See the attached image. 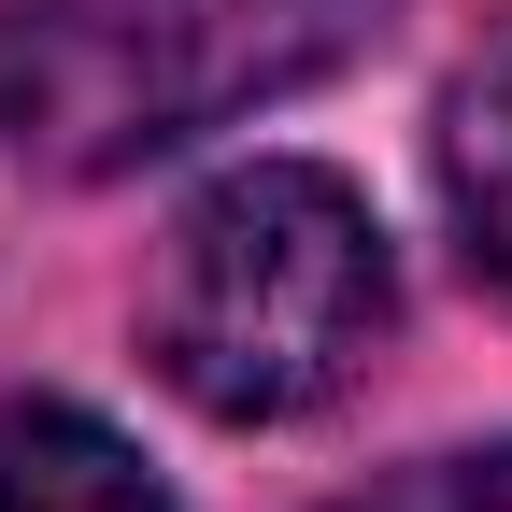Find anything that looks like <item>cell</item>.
<instances>
[{
  "mask_svg": "<svg viewBox=\"0 0 512 512\" xmlns=\"http://www.w3.org/2000/svg\"><path fill=\"white\" fill-rule=\"evenodd\" d=\"M0 512H171L157 470L72 399H0Z\"/></svg>",
  "mask_w": 512,
  "mask_h": 512,
  "instance_id": "obj_2",
  "label": "cell"
},
{
  "mask_svg": "<svg viewBox=\"0 0 512 512\" xmlns=\"http://www.w3.org/2000/svg\"><path fill=\"white\" fill-rule=\"evenodd\" d=\"M384 313H399V271H384L370 200L313 157H256L171 214L143 271V356L214 427H285L370 370Z\"/></svg>",
  "mask_w": 512,
  "mask_h": 512,
  "instance_id": "obj_1",
  "label": "cell"
},
{
  "mask_svg": "<svg viewBox=\"0 0 512 512\" xmlns=\"http://www.w3.org/2000/svg\"><path fill=\"white\" fill-rule=\"evenodd\" d=\"M441 200L470 228V271L512 299V29L441 86Z\"/></svg>",
  "mask_w": 512,
  "mask_h": 512,
  "instance_id": "obj_3",
  "label": "cell"
},
{
  "mask_svg": "<svg viewBox=\"0 0 512 512\" xmlns=\"http://www.w3.org/2000/svg\"><path fill=\"white\" fill-rule=\"evenodd\" d=\"M328 512H512V441H484V456H427V470H384Z\"/></svg>",
  "mask_w": 512,
  "mask_h": 512,
  "instance_id": "obj_4",
  "label": "cell"
}]
</instances>
